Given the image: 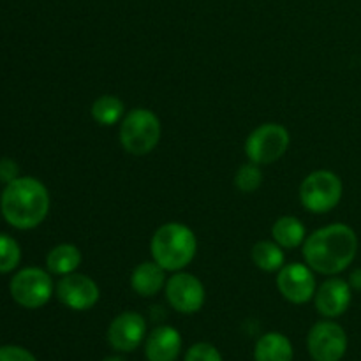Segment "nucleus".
I'll use <instances>...</instances> for the list:
<instances>
[{
    "mask_svg": "<svg viewBox=\"0 0 361 361\" xmlns=\"http://www.w3.org/2000/svg\"><path fill=\"white\" fill-rule=\"evenodd\" d=\"M358 247L355 229L344 222H335L310 233L302 245V254L316 274L334 277L355 263Z\"/></svg>",
    "mask_w": 361,
    "mask_h": 361,
    "instance_id": "nucleus-1",
    "label": "nucleus"
},
{
    "mask_svg": "<svg viewBox=\"0 0 361 361\" xmlns=\"http://www.w3.org/2000/svg\"><path fill=\"white\" fill-rule=\"evenodd\" d=\"M51 197L41 180L18 176L7 183L0 196V212L6 222L20 231L35 229L46 221Z\"/></svg>",
    "mask_w": 361,
    "mask_h": 361,
    "instance_id": "nucleus-2",
    "label": "nucleus"
},
{
    "mask_svg": "<svg viewBox=\"0 0 361 361\" xmlns=\"http://www.w3.org/2000/svg\"><path fill=\"white\" fill-rule=\"evenodd\" d=\"M150 254L166 271L185 270L197 254L196 233L182 222H166L152 236Z\"/></svg>",
    "mask_w": 361,
    "mask_h": 361,
    "instance_id": "nucleus-3",
    "label": "nucleus"
},
{
    "mask_svg": "<svg viewBox=\"0 0 361 361\" xmlns=\"http://www.w3.org/2000/svg\"><path fill=\"white\" fill-rule=\"evenodd\" d=\"M118 126L120 145L127 154L134 157L152 154L161 141V120L148 108L129 109Z\"/></svg>",
    "mask_w": 361,
    "mask_h": 361,
    "instance_id": "nucleus-4",
    "label": "nucleus"
},
{
    "mask_svg": "<svg viewBox=\"0 0 361 361\" xmlns=\"http://www.w3.org/2000/svg\"><path fill=\"white\" fill-rule=\"evenodd\" d=\"M344 196V183L330 169H316L303 178L300 185V203L307 212L316 215L330 214Z\"/></svg>",
    "mask_w": 361,
    "mask_h": 361,
    "instance_id": "nucleus-5",
    "label": "nucleus"
},
{
    "mask_svg": "<svg viewBox=\"0 0 361 361\" xmlns=\"http://www.w3.org/2000/svg\"><path fill=\"white\" fill-rule=\"evenodd\" d=\"M9 293L14 302L28 310L44 307L55 295V282L48 270L37 267L21 268L9 282Z\"/></svg>",
    "mask_w": 361,
    "mask_h": 361,
    "instance_id": "nucleus-6",
    "label": "nucleus"
},
{
    "mask_svg": "<svg viewBox=\"0 0 361 361\" xmlns=\"http://www.w3.org/2000/svg\"><path fill=\"white\" fill-rule=\"evenodd\" d=\"M291 134L282 123H261L245 140V155L250 162L270 166L281 161L289 150Z\"/></svg>",
    "mask_w": 361,
    "mask_h": 361,
    "instance_id": "nucleus-7",
    "label": "nucleus"
},
{
    "mask_svg": "<svg viewBox=\"0 0 361 361\" xmlns=\"http://www.w3.org/2000/svg\"><path fill=\"white\" fill-rule=\"evenodd\" d=\"M348 345V334L334 319L317 321L307 335V349L314 361H341Z\"/></svg>",
    "mask_w": 361,
    "mask_h": 361,
    "instance_id": "nucleus-8",
    "label": "nucleus"
},
{
    "mask_svg": "<svg viewBox=\"0 0 361 361\" xmlns=\"http://www.w3.org/2000/svg\"><path fill=\"white\" fill-rule=\"evenodd\" d=\"M164 295L169 307L185 316L200 312L207 302V291H204L203 282L196 275L183 270L175 271L171 277H168Z\"/></svg>",
    "mask_w": 361,
    "mask_h": 361,
    "instance_id": "nucleus-9",
    "label": "nucleus"
},
{
    "mask_svg": "<svg viewBox=\"0 0 361 361\" xmlns=\"http://www.w3.org/2000/svg\"><path fill=\"white\" fill-rule=\"evenodd\" d=\"M275 284L286 302L293 305H305L310 300H314V295H316V271L307 263L284 264L277 271Z\"/></svg>",
    "mask_w": 361,
    "mask_h": 361,
    "instance_id": "nucleus-10",
    "label": "nucleus"
},
{
    "mask_svg": "<svg viewBox=\"0 0 361 361\" xmlns=\"http://www.w3.org/2000/svg\"><path fill=\"white\" fill-rule=\"evenodd\" d=\"M55 295L67 309L74 312H87L99 303L101 289L92 277L74 271V274L60 277L55 286Z\"/></svg>",
    "mask_w": 361,
    "mask_h": 361,
    "instance_id": "nucleus-11",
    "label": "nucleus"
},
{
    "mask_svg": "<svg viewBox=\"0 0 361 361\" xmlns=\"http://www.w3.org/2000/svg\"><path fill=\"white\" fill-rule=\"evenodd\" d=\"M147 338V321L140 312L127 310L109 323L106 341L116 353H133Z\"/></svg>",
    "mask_w": 361,
    "mask_h": 361,
    "instance_id": "nucleus-12",
    "label": "nucleus"
},
{
    "mask_svg": "<svg viewBox=\"0 0 361 361\" xmlns=\"http://www.w3.org/2000/svg\"><path fill=\"white\" fill-rule=\"evenodd\" d=\"M353 302V288L345 279L338 275L328 277L321 282L314 295V305L319 316L324 319H337L344 316Z\"/></svg>",
    "mask_w": 361,
    "mask_h": 361,
    "instance_id": "nucleus-13",
    "label": "nucleus"
},
{
    "mask_svg": "<svg viewBox=\"0 0 361 361\" xmlns=\"http://www.w3.org/2000/svg\"><path fill=\"white\" fill-rule=\"evenodd\" d=\"M183 338L176 328L162 324L145 338V356L148 361H176L182 353Z\"/></svg>",
    "mask_w": 361,
    "mask_h": 361,
    "instance_id": "nucleus-14",
    "label": "nucleus"
},
{
    "mask_svg": "<svg viewBox=\"0 0 361 361\" xmlns=\"http://www.w3.org/2000/svg\"><path fill=\"white\" fill-rule=\"evenodd\" d=\"M168 271L161 267V264L152 261H143L141 264H137L136 268L130 274V288L136 293L137 296H143V298H152V296L159 295L161 291H164L166 277Z\"/></svg>",
    "mask_w": 361,
    "mask_h": 361,
    "instance_id": "nucleus-15",
    "label": "nucleus"
},
{
    "mask_svg": "<svg viewBox=\"0 0 361 361\" xmlns=\"http://www.w3.org/2000/svg\"><path fill=\"white\" fill-rule=\"evenodd\" d=\"M295 349L284 334L268 331L254 348V361H293Z\"/></svg>",
    "mask_w": 361,
    "mask_h": 361,
    "instance_id": "nucleus-16",
    "label": "nucleus"
},
{
    "mask_svg": "<svg viewBox=\"0 0 361 361\" xmlns=\"http://www.w3.org/2000/svg\"><path fill=\"white\" fill-rule=\"evenodd\" d=\"M271 240L277 242L284 250L298 249L307 240V228L295 215L279 217L271 226Z\"/></svg>",
    "mask_w": 361,
    "mask_h": 361,
    "instance_id": "nucleus-17",
    "label": "nucleus"
},
{
    "mask_svg": "<svg viewBox=\"0 0 361 361\" xmlns=\"http://www.w3.org/2000/svg\"><path fill=\"white\" fill-rule=\"evenodd\" d=\"M83 261V254L74 243H59L46 256V268L51 275H69L78 271Z\"/></svg>",
    "mask_w": 361,
    "mask_h": 361,
    "instance_id": "nucleus-18",
    "label": "nucleus"
},
{
    "mask_svg": "<svg viewBox=\"0 0 361 361\" xmlns=\"http://www.w3.org/2000/svg\"><path fill=\"white\" fill-rule=\"evenodd\" d=\"M126 102L111 94H104L92 102L90 115L97 126L113 127L120 123L126 116Z\"/></svg>",
    "mask_w": 361,
    "mask_h": 361,
    "instance_id": "nucleus-19",
    "label": "nucleus"
},
{
    "mask_svg": "<svg viewBox=\"0 0 361 361\" xmlns=\"http://www.w3.org/2000/svg\"><path fill=\"white\" fill-rule=\"evenodd\" d=\"M250 257H252L256 268L267 271V274H277L286 264L284 249L274 240H261V242L254 243Z\"/></svg>",
    "mask_w": 361,
    "mask_h": 361,
    "instance_id": "nucleus-20",
    "label": "nucleus"
},
{
    "mask_svg": "<svg viewBox=\"0 0 361 361\" xmlns=\"http://www.w3.org/2000/svg\"><path fill=\"white\" fill-rule=\"evenodd\" d=\"M263 185V169L259 164L245 162L235 173V187L243 194L256 192Z\"/></svg>",
    "mask_w": 361,
    "mask_h": 361,
    "instance_id": "nucleus-21",
    "label": "nucleus"
},
{
    "mask_svg": "<svg viewBox=\"0 0 361 361\" xmlns=\"http://www.w3.org/2000/svg\"><path fill=\"white\" fill-rule=\"evenodd\" d=\"M21 261V247L13 236L0 233V274H11Z\"/></svg>",
    "mask_w": 361,
    "mask_h": 361,
    "instance_id": "nucleus-22",
    "label": "nucleus"
},
{
    "mask_svg": "<svg viewBox=\"0 0 361 361\" xmlns=\"http://www.w3.org/2000/svg\"><path fill=\"white\" fill-rule=\"evenodd\" d=\"M185 361H224L221 351L208 342H197L185 353Z\"/></svg>",
    "mask_w": 361,
    "mask_h": 361,
    "instance_id": "nucleus-23",
    "label": "nucleus"
},
{
    "mask_svg": "<svg viewBox=\"0 0 361 361\" xmlns=\"http://www.w3.org/2000/svg\"><path fill=\"white\" fill-rule=\"evenodd\" d=\"M0 361H37V358L21 345H2Z\"/></svg>",
    "mask_w": 361,
    "mask_h": 361,
    "instance_id": "nucleus-24",
    "label": "nucleus"
},
{
    "mask_svg": "<svg viewBox=\"0 0 361 361\" xmlns=\"http://www.w3.org/2000/svg\"><path fill=\"white\" fill-rule=\"evenodd\" d=\"M20 176V166L13 159H0V182L4 185L11 183L13 180H16Z\"/></svg>",
    "mask_w": 361,
    "mask_h": 361,
    "instance_id": "nucleus-25",
    "label": "nucleus"
},
{
    "mask_svg": "<svg viewBox=\"0 0 361 361\" xmlns=\"http://www.w3.org/2000/svg\"><path fill=\"white\" fill-rule=\"evenodd\" d=\"M348 282L353 288V291H361V268H355V270L351 271Z\"/></svg>",
    "mask_w": 361,
    "mask_h": 361,
    "instance_id": "nucleus-26",
    "label": "nucleus"
},
{
    "mask_svg": "<svg viewBox=\"0 0 361 361\" xmlns=\"http://www.w3.org/2000/svg\"><path fill=\"white\" fill-rule=\"evenodd\" d=\"M102 361H126L122 358V356H118V355H115V356H106L104 360Z\"/></svg>",
    "mask_w": 361,
    "mask_h": 361,
    "instance_id": "nucleus-27",
    "label": "nucleus"
}]
</instances>
